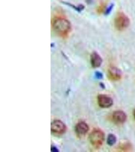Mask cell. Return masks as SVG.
Returning a JSON list of instances; mask_svg holds the SVG:
<instances>
[{"instance_id": "4", "label": "cell", "mask_w": 135, "mask_h": 152, "mask_svg": "<svg viewBox=\"0 0 135 152\" xmlns=\"http://www.w3.org/2000/svg\"><path fill=\"white\" fill-rule=\"evenodd\" d=\"M51 130L54 134H63L66 132V126L62 121L59 120H54L51 125Z\"/></svg>"}, {"instance_id": "3", "label": "cell", "mask_w": 135, "mask_h": 152, "mask_svg": "<svg viewBox=\"0 0 135 152\" xmlns=\"http://www.w3.org/2000/svg\"><path fill=\"white\" fill-rule=\"evenodd\" d=\"M89 138L93 146L96 148H99L103 143L105 140V134L101 130L95 129L90 133Z\"/></svg>"}, {"instance_id": "11", "label": "cell", "mask_w": 135, "mask_h": 152, "mask_svg": "<svg viewBox=\"0 0 135 152\" xmlns=\"http://www.w3.org/2000/svg\"><path fill=\"white\" fill-rule=\"evenodd\" d=\"M120 150L123 151H128L132 149V145L128 142H126L125 143H122L120 146Z\"/></svg>"}, {"instance_id": "6", "label": "cell", "mask_w": 135, "mask_h": 152, "mask_svg": "<svg viewBox=\"0 0 135 152\" xmlns=\"http://www.w3.org/2000/svg\"><path fill=\"white\" fill-rule=\"evenodd\" d=\"M108 77L111 81H118L122 77V72L118 67L112 66L108 71Z\"/></svg>"}, {"instance_id": "7", "label": "cell", "mask_w": 135, "mask_h": 152, "mask_svg": "<svg viewBox=\"0 0 135 152\" xmlns=\"http://www.w3.org/2000/svg\"><path fill=\"white\" fill-rule=\"evenodd\" d=\"M126 115L123 111H116L113 113L112 119L115 123L123 124L126 121Z\"/></svg>"}, {"instance_id": "14", "label": "cell", "mask_w": 135, "mask_h": 152, "mask_svg": "<svg viewBox=\"0 0 135 152\" xmlns=\"http://www.w3.org/2000/svg\"><path fill=\"white\" fill-rule=\"evenodd\" d=\"M133 115H134V118H135V109L134 110L133 112Z\"/></svg>"}, {"instance_id": "13", "label": "cell", "mask_w": 135, "mask_h": 152, "mask_svg": "<svg viewBox=\"0 0 135 152\" xmlns=\"http://www.w3.org/2000/svg\"><path fill=\"white\" fill-rule=\"evenodd\" d=\"M51 151L52 152H58V149L55 147H51Z\"/></svg>"}, {"instance_id": "5", "label": "cell", "mask_w": 135, "mask_h": 152, "mask_svg": "<svg viewBox=\"0 0 135 152\" xmlns=\"http://www.w3.org/2000/svg\"><path fill=\"white\" fill-rule=\"evenodd\" d=\"M97 101L99 107L102 108H108L113 104L112 98L105 94H99L97 97Z\"/></svg>"}, {"instance_id": "9", "label": "cell", "mask_w": 135, "mask_h": 152, "mask_svg": "<svg viewBox=\"0 0 135 152\" xmlns=\"http://www.w3.org/2000/svg\"><path fill=\"white\" fill-rule=\"evenodd\" d=\"M90 61L92 67L94 68L100 67L102 64L103 61L102 58L97 52H94L92 53V54L91 55Z\"/></svg>"}, {"instance_id": "8", "label": "cell", "mask_w": 135, "mask_h": 152, "mask_svg": "<svg viewBox=\"0 0 135 152\" xmlns=\"http://www.w3.org/2000/svg\"><path fill=\"white\" fill-rule=\"evenodd\" d=\"M89 127L87 123L83 121H81L76 124L75 127V131L78 135H85L88 132Z\"/></svg>"}, {"instance_id": "2", "label": "cell", "mask_w": 135, "mask_h": 152, "mask_svg": "<svg viewBox=\"0 0 135 152\" xmlns=\"http://www.w3.org/2000/svg\"><path fill=\"white\" fill-rule=\"evenodd\" d=\"M114 24L117 30L122 31L128 28L130 24V19L123 12H118L114 18Z\"/></svg>"}, {"instance_id": "12", "label": "cell", "mask_w": 135, "mask_h": 152, "mask_svg": "<svg viewBox=\"0 0 135 152\" xmlns=\"http://www.w3.org/2000/svg\"><path fill=\"white\" fill-rule=\"evenodd\" d=\"M96 77L98 79H102L103 78V75L102 74V73L97 72L96 73Z\"/></svg>"}, {"instance_id": "1", "label": "cell", "mask_w": 135, "mask_h": 152, "mask_svg": "<svg viewBox=\"0 0 135 152\" xmlns=\"http://www.w3.org/2000/svg\"><path fill=\"white\" fill-rule=\"evenodd\" d=\"M51 27L53 32L61 38H68L72 31L70 21L64 16L59 15L55 16L52 18Z\"/></svg>"}, {"instance_id": "10", "label": "cell", "mask_w": 135, "mask_h": 152, "mask_svg": "<svg viewBox=\"0 0 135 152\" xmlns=\"http://www.w3.org/2000/svg\"><path fill=\"white\" fill-rule=\"evenodd\" d=\"M116 137L113 134H109L107 138V143L110 146L114 145L116 142Z\"/></svg>"}]
</instances>
